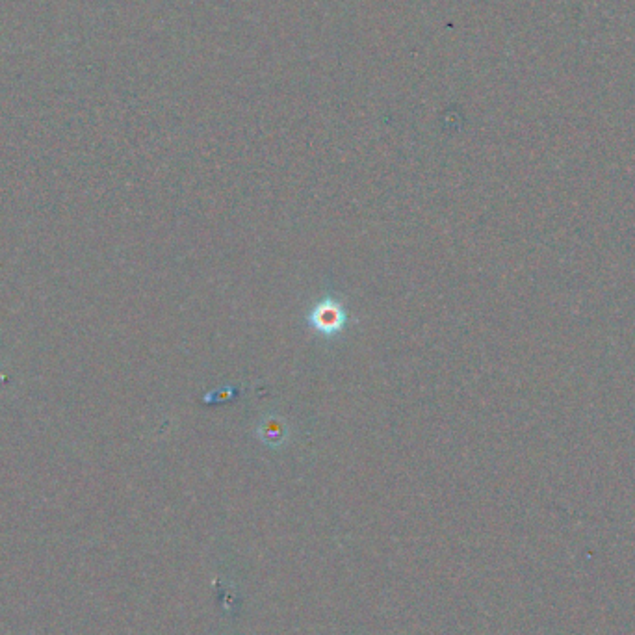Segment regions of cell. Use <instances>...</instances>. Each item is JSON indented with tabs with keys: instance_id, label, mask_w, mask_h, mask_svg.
<instances>
[{
	"instance_id": "cell-3",
	"label": "cell",
	"mask_w": 635,
	"mask_h": 635,
	"mask_svg": "<svg viewBox=\"0 0 635 635\" xmlns=\"http://www.w3.org/2000/svg\"><path fill=\"white\" fill-rule=\"evenodd\" d=\"M233 396V387H223V389L214 390L212 394H207L203 398V403H223L227 402V400H233Z\"/></svg>"
},
{
	"instance_id": "cell-1",
	"label": "cell",
	"mask_w": 635,
	"mask_h": 635,
	"mask_svg": "<svg viewBox=\"0 0 635 635\" xmlns=\"http://www.w3.org/2000/svg\"><path fill=\"white\" fill-rule=\"evenodd\" d=\"M305 322L318 337L337 340L350 327V312L335 292H329L324 298L318 299V303L312 305Z\"/></svg>"
},
{
	"instance_id": "cell-2",
	"label": "cell",
	"mask_w": 635,
	"mask_h": 635,
	"mask_svg": "<svg viewBox=\"0 0 635 635\" xmlns=\"http://www.w3.org/2000/svg\"><path fill=\"white\" fill-rule=\"evenodd\" d=\"M259 439L264 442V444L273 446V448L281 446V444L286 441L285 424H283L281 420H275L273 416L270 420H264V422L260 424Z\"/></svg>"
}]
</instances>
